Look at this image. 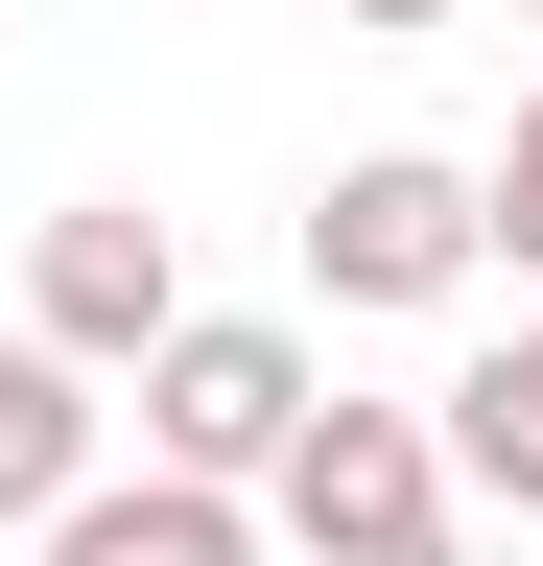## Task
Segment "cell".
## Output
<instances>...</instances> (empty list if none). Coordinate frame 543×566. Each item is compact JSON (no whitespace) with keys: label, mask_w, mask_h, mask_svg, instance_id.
Listing matches in <instances>:
<instances>
[{"label":"cell","mask_w":543,"mask_h":566,"mask_svg":"<svg viewBox=\"0 0 543 566\" xmlns=\"http://www.w3.org/2000/svg\"><path fill=\"white\" fill-rule=\"evenodd\" d=\"M237 520L307 543V566H449V449H426V401H307Z\"/></svg>","instance_id":"cell-1"},{"label":"cell","mask_w":543,"mask_h":566,"mask_svg":"<svg viewBox=\"0 0 543 566\" xmlns=\"http://www.w3.org/2000/svg\"><path fill=\"white\" fill-rule=\"evenodd\" d=\"M307 401H331V378H307V331H260V307H189V331L143 354V472H166V495H260Z\"/></svg>","instance_id":"cell-2"},{"label":"cell","mask_w":543,"mask_h":566,"mask_svg":"<svg viewBox=\"0 0 543 566\" xmlns=\"http://www.w3.org/2000/svg\"><path fill=\"white\" fill-rule=\"evenodd\" d=\"M166 331H189V260H166V212H143V189H95V212H48V237H24V354L143 378Z\"/></svg>","instance_id":"cell-3"},{"label":"cell","mask_w":543,"mask_h":566,"mask_svg":"<svg viewBox=\"0 0 543 566\" xmlns=\"http://www.w3.org/2000/svg\"><path fill=\"white\" fill-rule=\"evenodd\" d=\"M307 283H331V307H449V283H472V166L355 142V166L307 189Z\"/></svg>","instance_id":"cell-4"},{"label":"cell","mask_w":543,"mask_h":566,"mask_svg":"<svg viewBox=\"0 0 543 566\" xmlns=\"http://www.w3.org/2000/svg\"><path fill=\"white\" fill-rule=\"evenodd\" d=\"M72 495H95V378H72V354H24V331H0V520H72Z\"/></svg>","instance_id":"cell-5"},{"label":"cell","mask_w":543,"mask_h":566,"mask_svg":"<svg viewBox=\"0 0 543 566\" xmlns=\"http://www.w3.org/2000/svg\"><path fill=\"white\" fill-rule=\"evenodd\" d=\"M48 566H260L237 495H166V472H95L72 520H48Z\"/></svg>","instance_id":"cell-6"},{"label":"cell","mask_w":543,"mask_h":566,"mask_svg":"<svg viewBox=\"0 0 543 566\" xmlns=\"http://www.w3.org/2000/svg\"><path fill=\"white\" fill-rule=\"evenodd\" d=\"M426 449H449V495H520V520H543V307L449 378V424H426Z\"/></svg>","instance_id":"cell-7"},{"label":"cell","mask_w":543,"mask_h":566,"mask_svg":"<svg viewBox=\"0 0 543 566\" xmlns=\"http://www.w3.org/2000/svg\"><path fill=\"white\" fill-rule=\"evenodd\" d=\"M472 260H520V283H543V95L497 118V166H472Z\"/></svg>","instance_id":"cell-8"},{"label":"cell","mask_w":543,"mask_h":566,"mask_svg":"<svg viewBox=\"0 0 543 566\" xmlns=\"http://www.w3.org/2000/svg\"><path fill=\"white\" fill-rule=\"evenodd\" d=\"M331 24H378V48H401V24H449V0H331Z\"/></svg>","instance_id":"cell-9"},{"label":"cell","mask_w":543,"mask_h":566,"mask_svg":"<svg viewBox=\"0 0 543 566\" xmlns=\"http://www.w3.org/2000/svg\"><path fill=\"white\" fill-rule=\"evenodd\" d=\"M520 24H543V0H520Z\"/></svg>","instance_id":"cell-10"}]
</instances>
